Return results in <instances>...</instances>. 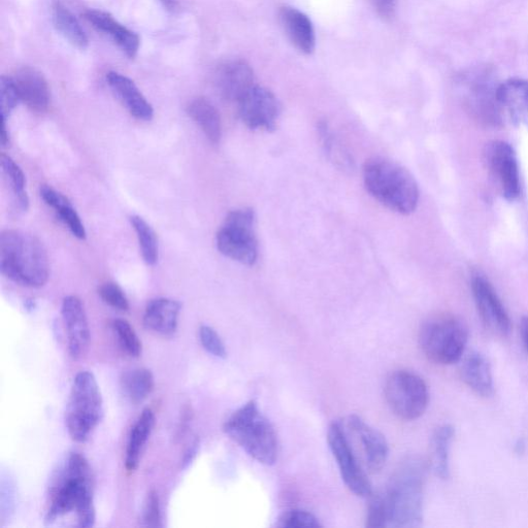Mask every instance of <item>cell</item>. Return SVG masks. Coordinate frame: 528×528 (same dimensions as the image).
I'll list each match as a JSON object with an SVG mask.
<instances>
[{"label":"cell","mask_w":528,"mask_h":528,"mask_svg":"<svg viewBox=\"0 0 528 528\" xmlns=\"http://www.w3.org/2000/svg\"><path fill=\"white\" fill-rule=\"evenodd\" d=\"M200 340L206 351L218 358H226L227 351L216 330L204 325L200 329Z\"/></svg>","instance_id":"obj_39"},{"label":"cell","mask_w":528,"mask_h":528,"mask_svg":"<svg viewBox=\"0 0 528 528\" xmlns=\"http://www.w3.org/2000/svg\"><path fill=\"white\" fill-rule=\"evenodd\" d=\"M104 416V402L95 376L80 372L74 379L65 423L71 438L85 443Z\"/></svg>","instance_id":"obj_6"},{"label":"cell","mask_w":528,"mask_h":528,"mask_svg":"<svg viewBox=\"0 0 528 528\" xmlns=\"http://www.w3.org/2000/svg\"><path fill=\"white\" fill-rule=\"evenodd\" d=\"M426 478L424 462L408 458L389 480L384 498L388 527H419L423 520V494Z\"/></svg>","instance_id":"obj_3"},{"label":"cell","mask_w":528,"mask_h":528,"mask_svg":"<svg viewBox=\"0 0 528 528\" xmlns=\"http://www.w3.org/2000/svg\"><path fill=\"white\" fill-rule=\"evenodd\" d=\"M181 311L179 302L170 299L151 301L145 311L144 324L152 332L170 337L177 332Z\"/></svg>","instance_id":"obj_23"},{"label":"cell","mask_w":528,"mask_h":528,"mask_svg":"<svg viewBox=\"0 0 528 528\" xmlns=\"http://www.w3.org/2000/svg\"><path fill=\"white\" fill-rule=\"evenodd\" d=\"M21 102L30 110L44 113L51 103V92L44 75L36 69L24 66L12 77Z\"/></svg>","instance_id":"obj_18"},{"label":"cell","mask_w":528,"mask_h":528,"mask_svg":"<svg viewBox=\"0 0 528 528\" xmlns=\"http://www.w3.org/2000/svg\"><path fill=\"white\" fill-rule=\"evenodd\" d=\"M278 526L283 528L319 527L321 523L308 511L291 510L281 516Z\"/></svg>","instance_id":"obj_37"},{"label":"cell","mask_w":528,"mask_h":528,"mask_svg":"<svg viewBox=\"0 0 528 528\" xmlns=\"http://www.w3.org/2000/svg\"><path fill=\"white\" fill-rule=\"evenodd\" d=\"M86 20L98 31L105 33L130 59H134L140 50V38L112 15L98 10H89L84 14Z\"/></svg>","instance_id":"obj_19"},{"label":"cell","mask_w":528,"mask_h":528,"mask_svg":"<svg viewBox=\"0 0 528 528\" xmlns=\"http://www.w3.org/2000/svg\"><path fill=\"white\" fill-rule=\"evenodd\" d=\"M218 250L245 266H253L258 257L255 214L251 209L230 212L217 234Z\"/></svg>","instance_id":"obj_9"},{"label":"cell","mask_w":528,"mask_h":528,"mask_svg":"<svg viewBox=\"0 0 528 528\" xmlns=\"http://www.w3.org/2000/svg\"><path fill=\"white\" fill-rule=\"evenodd\" d=\"M279 19L291 44L304 54H312L316 47V36L310 18L295 8L282 7Z\"/></svg>","instance_id":"obj_21"},{"label":"cell","mask_w":528,"mask_h":528,"mask_svg":"<svg viewBox=\"0 0 528 528\" xmlns=\"http://www.w3.org/2000/svg\"><path fill=\"white\" fill-rule=\"evenodd\" d=\"M36 305H35V302L33 301H27L25 303V308L28 310V311H32L33 309H35Z\"/></svg>","instance_id":"obj_46"},{"label":"cell","mask_w":528,"mask_h":528,"mask_svg":"<svg viewBox=\"0 0 528 528\" xmlns=\"http://www.w3.org/2000/svg\"><path fill=\"white\" fill-rule=\"evenodd\" d=\"M62 480L54 489L46 522L76 511L78 525L89 528L95 524L93 483L88 461L79 453H72L66 462Z\"/></svg>","instance_id":"obj_2"},{"label":"cell","mask_w":528,"mask_h":528,"mask_svg":"<svg viewBox=\"0 0 528 528\" xmlns=\"http://www.w3.org/2000/svg\"><path fill=\"white\" fill-rule=\"evenodd\" d=\"M372 4L383 20H391L395 15L398 0H372Z\"/></svg>","instance_id":"obj_41"},{"label":"cell","mask_w":528,"mask_h":528,"mask_svg":"<svg viewBox=\"0 0 528 528\" xmlns=\"http://www.w3.org/2000/svg\"><path fill=\"white\" fill-rule=\"evenodd\" d=\"M363 181L370 194L389 210L410 215L419 202V188L413 175L398 162L375 157L363 167Z\"/></svg>","instance_id":"obj_4"},{"label":"cell","mask_w":528,"mask_h":528,"mask_svg":"<svg viewBox=\"0 0 528 528\" xmlns=\"http://www.w3.org/2000/svg\"><path fill=\"white\" fill-rule=\"evenodd\" d=\"M6 122L7 121L2 120V132H0V141H2L4 147H7L10 143Z\"/></svg>","instance_id":"obj_45"},{"label":"cell","mask_w":528,"mask_h":528,"mask_svg":"<svg viewBox=\"0 0 528 528\" xmlns=\"http://www.w3.org/2000/svg\"><path fill=\"white\" fill-rule=\"evenodd\" d=\"M521 337L528 353V316L523 317L521 320Z\"/></svg>","instance_id":"obj_43"},{"label":"cell","mask_w":528,"mask_h":528,"mask_svg":"<svg viewBox=\"0 0 528 528\" xmlns=\"http://www.w3.org/2000/svg\"><path fill=\"white\" fill-rule=\"evenodd\" d=\"M327 441L346 486L359 498H370L373 494L371 482L365 468L360 464L349 441L344 425L334 422L328 428Z\"/></svg>","instance_id":"obj_11"},{"label":"cell","mask_w":528,"mask_h":528,"mask_svg":"<svg viewBox=\"0 0 528 528\" xmlns=\"http://www.w3.org/2000/svg\"><path fill=\"white\" fill-rule=\"evenodd\" d=\"M472 291L486 327L495 335L508 336L511 332V319L492 284L484 276L477 274L472 279Z\"/></svg>","instance_id":"obj_15"},{"label":"cell","mask_w":528,"mask_h":528,"mask_svg":"<svg viewBox=\"0 0 528 528\" xmlns=\"http://www.w3.org/2000/svg\"><path fill=\"white\" fill-rule=\"evenodd\" d=\"M223 431L259 464H276L278 436L275 427L260 412L255 401L248 402L231 415L224 423Z\"/></svg>","instance_id":"obj_5"},{"label":"cell","mask_w":528,"mask_h":528,"mask_svg":"<svg viewBox=\"0 0 528 528\" xmlns=\"http://www.w3.org/2000/svg\"><path fill=\"white\" fill-rule=\"evenodd\" d=\"M462 380L478 395L488 398L493 392V378L488 359L474 352L469 355L461 367Z\"/></svg>","instance_id":"obj_25"},{"label":"cell","mask_w":528,"mask_h":528,"mask_svg":"<svg viewBox=\"0 0 528 528\" xmlns=\"http://www.w3.org/2000/svg\"><path fill=\"white\" fill-rule=\"evenodd\" d=\"M498 102L504 121L528 126V81L510 79L499 85Z\"/></svg>","instance_id":"obj_20"},{"label":"cell","mask_w":528,"mask_h":528,"mask_svg":"<svg viewBox=\"0 0 528 528\" xmlns=\"http://www.w3.org/2000/svg\"><path fill=\"white\" fill-rule=\"evenodd\" d=\"M462 102L469 113L486 126H501L504 118L498 102L497 78L487 66L470 71L459 79Z\"/></svg>","instance_id":"obj_8"},{"label":"cell","mask_w":528,"mask_h":528,"mask_svg":"<svg viewBox=\"0 0 528 528\" xmlns=\"http://www.w3.org/2000/svg\"><path fill=\"white\" fill-rule=\"evenodd\" d=\"M107 82L132 116L143 121H150L153 118L152 106L134 81L122 74L111 72L107 76Z\"/></svg>","instance_id":"obj_22"},{"label":"cell","mask_w":528,"mask_h":528,"mask_svg":"<svg viewBox=\"0 0 528 528\" xmlns=\"http://www.w3.org/2000/svg\"><path fill=\"white\" fill-rule=\"evenodd\" d=\"M154 425V412L151 409H145L132 427L125 457V469L128 473H134L139 468L143 450L153 432Z\"/></svg>","instance_id":"obj_24"},{"label":"cell","mask_w":528,"mask_h":528,"mask_svg":"<svg viewBox=\"0 0 528 528\" xmlns=\"http://www.w3.org/2000/svg\"><path fill=\"white\" fill-rule=\"evenodd\" d=\"M0 270L25 287H43L49 279V259L41 241L20 230H5L0 237Z\"/></svg>","instance_id":"obj_1"},{"label":"cell","mask_w":528,"mask_h":528,"mask_svg":"<svg viewBox=\"0 0 528 528\" xmlns=\"http://www.w3.org/2000/svg\"><path fill=\"white\" fill-rule=\"evenodd\" d=\"M120 383L126 399L135 405L146 401L155 386L154 376L147 369L127 371L122 375Z\"/></svg>","instance_id":"obj_27"},{"label":"cell","mask_w":528,"mask_h":528,"mask_svg":"<svg viewBox=\"0 0 528 528\" xmlns=\"http://www.w3.org/2000/svg\"><path fill=\"white\" fill-rule=\"evenodd\" d=\"M144 525L147 527H162L161 510L158 494L155 490L149 492L143 514Z\"/></svg>","instance_id":"obj_40"},{"label":"cell","mask_w":528,"mask_h":528,"mask_svg":"<svg viewBox=\"0 0 528 528\" xmlns=\"http://www.w3.org/2000/svg\"><path fill=\"white\" fill-rule=\"evenodd\" d=\"M384 390L390 410L403 420L420 418L428 407V387L425 381L413 372L398 371L391 374Z\"/></svg>","instance_id":"obj_10"},{"label":"cell","mask_w":528,"mask_h":528,"mask_svg":"<svg viewBox=\"0 0 528 528\" xmlns=\"http://www.w3.org/2000/svg\"><path fill=\"white\" fill-rule=\"evenodd\" d=\"M484 163L488 174L508 202L521 194V178L517 154L505 141H492L485 146Z\"/></svg>","instance_id":"obj_12"},{"label":"cell","mask_w":528,"mask_h":528,"mask_svg":"<svg viewBox=\"0 0 528 528\" xmlns=\"http://www.w3.org/2000/svg\"><path fill=\"white\" fill-rule=\"evenodd\" d=\"M2 168L15 195V203L21 211L29 208V197L25 191L26 179L19 165L8 155H2Z\"/></svg>","instance_id":"obj_31"},{"label":"cell","mask_w":528,"mask_h":528,"mask_svg":"<svg viewBox=\"0 0 528 528\" xmlns=\"http://www.w3.org/2000/svg\"><path fill=\"white\" fill-rule=\"evenodd\" d=\"M454 434V427L445 424L436 429L432 440V469L443 480L450 476L449 455Z\"/></svg>","instance_id":"obj_28"},{"label":"cell","mask_w":528,"mask_h":528,"mask_svg":"<svg viewBox=\"0 0 528 528\" xmlns=\"http://www.w3.org/2000/svg\"><path fill=\"white\" fill-rule=\"evenodd\" d=\"M318 134L327 157L332 161L336 167L344 172H351L354 170V160L349 151L343 146L341 141L337 138L329 126L325 122H320L318 125Z\"/></svg>","instance_id":"obj_30"},{"label":"cell","mask_w":528,"mask_h":528,"mask_svg":"<svg viewBox=\"0 0 528 528\" xmlns=\"http://www.w3.org/2000/svg\"><path fill=\"white\" fill-rule=\"evenodd\" d=\"M53 209L76 238L80 240L86 239L84 224L68 198L64 197Z\"/></svg>","instance_id":"obj_34"},{"label":"cell","mask_w":528,"mask_h":528,"mask_svg":"<svg viewBox=\"0 0 528 528\" xmlns=\"http://www.w3.org/2000/svg\"><path fill=\"white\" fill-rule=\"evenodd\" d=\"M189 117L201 127L205 136L213 144H218L222 136L221 117L218 110L208 99L198 97L187 107Z\"/></svg>","instance_id":"obj_26"},{"label":"cell","mask_w":528,"mask_h":528,"mask_svg":"<svg viewBox=\"0 0 528 528\" xmlns=\"http://www.w3.org/2000/svg\"><path fill=\"white\" fill-rule=\"evenodd\" d=\"M165 9L172 13L179 12L181 9L179 0H160Z\"/></svg>","instance_id":"obj_44"},{"label":"cell","mask_w":528,"mask_h":528,"mask_svg":"<svg viewBox=\"0 0 528 528\" xmlns=\"http://www.w3.org/2000/svg\"><path fill=\"white\" fill-rule=\"evenodd\" d=\"M53 22L60 35L74 47L80 50L88 47L89 40L85 31L68 8L57 4L53 8Z\"/></svg>","instance_id":"obj_29"},{"label":"cell","mask_w":528,"mask_h":528,"mask_svg":"<svg viewBox=\"0 0 528 528\" xmlns=\"http://www.w3.org/2000/svg\"><path fill=\"white\" fill-rule=\"evenodd\" d=\"M99 296L102 300L119 311H128L129 303L123 290L115 283H105L98 289Z\"/></svg>","instance_id":"obj_38"},{"label":"cell","mask_w":528,"mask_h":528,"mask_svg":"<svg viewBox=\"0 0 528 528\" xmlns=\"http://www.w3.org/2000/svg\"><path fill=\"white\" fill-rule=\"evenodd\" d=\"M344 427L358 446L366 470L370 474L381 472L389 453L385 437L357 415L349 416Z\"/></svg>","instance_id":"obj_14"},{"label":"cell","mask_w":528,"mask_h":528,"mask_svg":"<svg viewBox=\"0 0 528 528\" xmlns=\"http://www.w3.org/2000/svg\"><path fill=\"white\" fill-rule=\"evenodd\" d=\"M469 340L467 324L452 315H438L425 321L419 344L425 356L437 365L449 366L460 360Z\"/></svg>","instance_id":"obj_7"},{"label":"cell","mask_w":528,"mask_h":528,"mask_svg":"<svg viewBox=\"0 0 528 528\" xmlns=\"http://www.w3.org/2000/svg\"><path fill=\"white\" fill-rule=\"evenodd\" d=\"M198 449H200V440L195 439L184 456L183 468H187L191 464L198 453Z\"/></svg>","instance_id":"obj_42"},{"label":"cell","mask_w":528,"mask_h":528,"mask_svg":"<svg viewBox=\"0 0 528 528\" xmlns=\"http://www.w3.org/2000/svg\"><path fill=\"white\" fill-rule=\"evenodd\" d=\"M238 105L240 117L250 129H276L282 108L276 95L268 88L255 85Z\"/></svg>","instance_id":"obj_13"},{"label":"cell","mask_w":528,"mask_h":528,"mask_svg":"<svg viewBox=\"0 0 528 528\" xmlns=\"http://www.w3.org/2000/svg\"><path fill=\"white\" fill-rule=\"evenodd\" d=\"M368 507L367 527L381 528L388 527V511L384 494H372Z\"/></svg>","instance_id":"obj_36"},{"label":"cell","mask_w":528,"mask_h":528,"mask_svg":"<svg viewBox=\"0 0 528 528\" xmlns=\"http://www.w3.org/2000/svg\"><path fill=\"white\" fill-rule=\"evenodd\" d=\"M113 330L121 349L130 357H140L143 346L134 327L124 319H116L113 322Z\"/></svg>","instance_id":"obj_33"},{"label":"cell","mask_w":528,"mask_h":528,"mask_svg":"<svg viewBox=\"0 0 528 528\" xmlns=\"http://www.w3.org/2000/svg\"><path fill=\"white\" fill-rule=\"evenodd\" d=\"M130 222L136 230L145 262L148 266H154L158 260V244L154 230L140 216H132Z\"/></svg>","instance_id":"obj_32"},{"label":"cell","mask_w":528,"mask_h":528,"mask_svg":"<svg viewBox=\"0 0 528 528\" xmlns=\"http://www.w3.org/2000/svg\"><path fill=\"white\" fill-rule=\"evenodd\" d=\"M216 87L228 102L239 103L255 84L251 66L243 60L223 63L215 76Z\"/></svg>","instance_id":"obj_17"},{"label":"cell","mask_w":528,"mask_h":528,"mask_svg":"<svg viewBox=\"0 0 528 528\" xmlns=\"http://www.w3.org/2000/svg\"><path fill=\"white\" fill-rule=\"evenodd\" d=\"M61 314L68 334L70 354L74 359H80L89 349L91 336L86 311L79 297L66 296Z\"/></svg>","instance_id":"obj_16"},{"label":"cell","mask_w":528,"mask_h":528,"mask_svg":"<svg viewBox=\"0 0 528 528\" xmlns=\"http://www.w3.org/2000/svg\"><path fill=\"white\" fill-rule=\"evenodd\" d=\"M21 102L18 90L12 77H2L0 81V116L7 121Z\"/></svg>","instance_id":"obj_35"}]
</instances>
